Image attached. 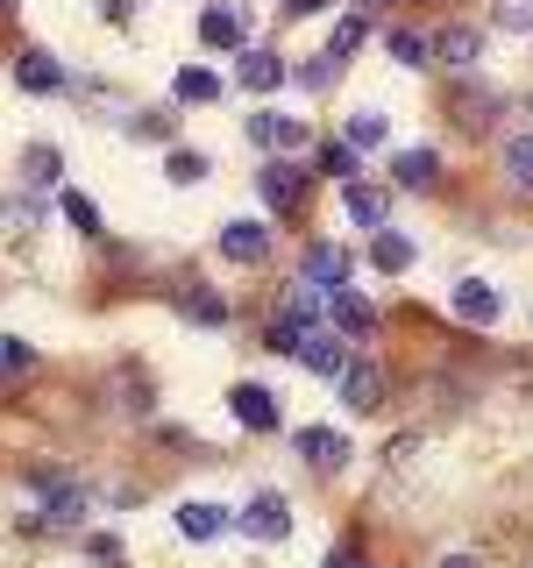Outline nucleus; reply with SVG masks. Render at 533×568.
Returning <instances> with one entry per match:
<instances>
[{"mask_svg": "<svg viewBox=\"0 0 533 568\" xmlns=\"http://www.w3.org/2000/svg\"><path fill=\"white\" fill-rule=\"evenodd\" d=\"M328 306H334V334H342V342H355V334L378 327V306H370L363 292H349V284H342V292H328Z\"/></svg>", "mask_w": 533, "mask_h": 568, "instance_id": "nucleus-8", "label": "nucleus"}, {"mask_svg": "<svg viewBox=\"0 0 533 568\" xmlns=\"http://www.w3.org/2000/svg\"><path fill=\"white\" fill-rule=\"evenodd\" d=\"M434 50H441V64H455V71H470L476 58H484V36H476L470 22H449L434 36Z\"/></svg>", "mask_w": 533, "mask_h": 568, "instance_id": "nucleus-11", "label": "nucleus"}, {"mask_svg": "<svg viewBox=\"0 0 533 568\" xmlns=\"http://www.w3.org/2000/svg\"><path fill=\"white\" fill-rule=\"evenodd\" d=\"M235 79H242V93H278V85L292 79V64H284L278 50H242V71H235Z\"/></svg>", "mask_w": 533, "mask_h": 568, "instance_id": "nucleus-7", "label": "nucleus"}, {"mask_svg": "<svg viewBox=\"0 0 533 568\" xmlns=\"http://www.w3.org/2000/svg\"><path fill=\"white\" fill-rule=\"evenodd\" d=\"M455 320L491 327V320H497V292H491V284H476V277H462V284H455Z\"/></svg>", "mask_w": 533, "mask_h": 568, "instance_id": "nucleus-15", "label": "nucleus"}, {"mask_svg": "<svg viewBox=\"0 0 533 568\" xmlns=\"http://www.w3.org/2000/svg\"><path fill=\"white\" fill-rule=\"evenodd\" d=\"M299 363L320 369V377H342L349 369V342L334 327H306V342H299Z\"/></svg>", "mask_w": 533, "mask_h": 568, "instance_id": "nucleus-3", "label": "nucleus"}, {"mask_svg": "<svg viewBox=\"0 0 533 568\" xmlns=\"http://www.w3.org/2000/svg\"><path fill=\"white\" fill-rule=\"evenodd\" d=\"M391 58H399L405 71H420L426 58H434V36H420V29H391Z\"/></svg>", "mask_w": 533, "mask_h": 568, "instance_id": "nucleus-22", "label": "nucleus"}, {"mask_svg": "<svg viewBox=\"0 0 533 568\" xmlns=\"http://www.w3.org/2000/svg\"><path fill=\"white\" fill-rule=\"evenodd\" d=\"M491 106H497L491 93H462V100H455V129H470V135L491 129Z\"/></svg>", "mask_w": 533, "mask_h": 568, "instance_id": "nucleus-24", "label": "nucleus"}, {"mask_svg": "<svg viewBox=\"0 0 533 568\" xmlns=\"http://www.w3.org/2000/svg\"><path fill=\"white\" fill-rule=\"evenodd\" d=\"M235 519H228L221 505H178V532H185V540H213V532H228Z\"/></svg>", "mask_w": 533, "mask_h": 568, "instance_id": "nucleus-17", "label": "nucleus"}, {"mask_svg": "<svg viewBox=\"0 0 533 568\" xmlns=\"http://www.w3.org/2000/svg\"><path fill=\"white\" fill-rule=\"evenodd\" d=\"M228 413H235L249 434H271V426H278V398L263 384H235V390H228Z\"/></svg>", "mask_w": 533, "mask_h": 568, "instance_id": "nucleus-6", "label": "nucleus"}, {"mask_svg": "<svg viewBox=\"0 0 533 568\" xmlns=\"http://www.w3.org/2000/svg\"><path fill=\"white\" fill-rule=\"evenodd\" d=\"M164 178H171V185H200V178H207V156L200 150H171L164 156Z\"/></svg>", "mask_w": 533, "mask_h": 568, "instance_id": "nucleus-26", "label": "nucleus"}, {"mask_svg": "<svg viewBox=\"0 0 533 568\" xmlns=\"http://www.w3.org/2000/svg\"><path fill=\"white\" fill-rule=\"evenodd\" d=\"M263 248H271V235H263L257 221H228V227H221V256H228V263H257Z\"/></svg>", "mask_w": 533, "mask_h": 568, "instance_id": "nucleus-16", "label": "nucleus"}, {"mask_svg": "<svg viewBox=\"0 0 533 568\" xmlns=\"http://www.w3.org/2000/svg\"><path fill=\"white\" fill-rule=\"evenodd\" d=\"M370 263H378L384 277L413 271V235H399V227H378V235H370Z\"/></svg>", "mask_w": 533, "mask_h": 568, "instance_id": "nucleus-13", "label": "nucleus"}, {"mask_svg": "<svg viewBox=\"0 0 533 568\" xmlns=\"http://www.w3.org/2000/svg\"><path fill=\"white\" fill-rule=\"evenodd\" d=\"M29 363H36V348L22 334H8V342H0V377H8V369H29Z\"/></svg>", "mask_w": 533, "mask_h": 568, "instance_id": "nucleus-34", "label": "nucleus"}, {"mask_svg": "<svg viewBox=\"0 0 533 568\" xmlns=\"http://www.w3.org/2000/svg\"><path fill=\"white\" fill-rule=\"evenodd\" d=\"M200 36H207V50H242V22L228 8H207L200 14Z\"/></svg>", "mask_w": 533, "mask_h": 568, "instance_id": "nucleus-18", "label": "nucleus"}, {"mask_svg": "<svg viewBox=\"0 0 533 568\" xmlns=\"http://www.w3.org/2000/svg\"><path fill=\"white\" fill-rule=\"evenodd\" d=\"M58 171H64V156L50 150V142H29V150H22V178H29V185H58Z\"/></svg>", "mask_w": 533, "mask_h": 568, "instance_id": "nucleus-19", "label": "nucleus"}, {"mask_svg": "<svg viewBox=\"0 0 533 568\" xmlns=\"http://www.w3.org/2000/svg\"><path fill=\"white\" fill-rule=\"evenodd\" d=\"M235 526H242V532H257V540H284V532H292V505H284L278 490H257Z\"/></svg>", "mask_w": 533, "mask_h": 568, "instance_id": "nucleus-1", "label": "nucleus"}, {"mask_svg": "<svg viewBox=\"0 0 533 568\" xmlns=\"http://www.w3.org/2000/svg\"><path fill=\"white\" fill-rule=\"evenodd\" d=\"M129 8H135V0H107V14H114V22H129Z\"/></svg>", "mask_w": 533, "mask_h": 568, "instance_id": "nucleus-37", "label": "nucleus"}, {"mask_svg": "<svg viewBox=\"0 0 533 568\" xmlns=\"http://www.w3.org/2000/svg\"><path fill=\"white\" fill-rule=\"evenodd\" d=\"M129 135H142V142H164V135H171V114H135V121H129Z\"/></svg>", "mask_w": 533, "mask_h": 568, "instance_id": "nucleus-35", "label": "nucleus"}, {"mask_svg": "<svg viewBox=\"0 0 533 568\" xmlns=\"http://www.w3.org/2000/svg\"><path fill=\"white\" fill-rule=\"evenodd\" d=\"M14 85H22V93H58L64 71H58L50 50H22V58H14Z\"/></svg>", "mask_w": 533, "mask_h": 568, "instance_id": "nucleus-10", "label": "nucleus"}, {"mask_svg": "<svg viewBox=\"0 0 533 568\" xmlns=\"http://www.w3.org/2000/svg\"><path fill=\"white\" fill-rule=\"evenodd\" d=\"M342 206H349V221H355V227H370V235H378L391 200H384L378 185H363V178H349V185H342Z\"/></svg>", "mask_w": 533, "mask_h": 568, "instance_id": "nucleus-12", "label": "nucleus"}, {"mask_svg": "<svg viewBox=\"0 0 533 568\" xmlns=\"http://www.w3.org/2000/svg\"><path fill=\"white\" fill-rule=\"evenodd\" d=\"M363 8H378V0H363Z\"/></svg>", "mask_w": 533, "mask_h": 568, "instance_id": "nucleus-40", "label": "nucleus"}, {"mask_svg": "<svg viewBox=\"0 0 533 568\" xmlns=\"http://www.w3.org/2000/svg\"><path fill=\"white\" fill-rule=\"evenodd\" d=\"M257 192H263V206H271V213H292L299 192H306V171H299V164H263L257 171Z\"/></svg>", "mask_w": 533, "mask_h": 568, "instance_id": "nucleus-5", "label": "nucleus"}, {"mask_svg": "<svg viewBox=\"0 0 533 568\" xmlns=\"http://www.w3.org/2000/svg\"><path fill=\"white\" fill-rule=\"evenodd\" d=\"M491 22H497V29H512V36H526V29H533V0H505Z\"/></svg>", "mask_w": 533, "mask_h": 568, "instance_id": "nucleus-33", "label": "nucleus"}, {"mask_svg": "<svg viewBox=\"0 0 533 568\" xmlns=\"http://www.w3.org/2000/svg\"><path fill=\"white\" fill-rule=\"evenodd\" d=\"M505 178H512L520 192H533V135H512V142H505Z\"/></svg>", "mask_w": 533, "mask_h": 568, "instance_id": "nucleus-23", "label": "nucleus"}, {"mask_svg": "<svg viewBox=\"0 0 533 568\" xmlns=\"http://www.w3.org/2000/svg\"><path fill=\"white\" fill-rule=\"evenodd\" d=\"M271 142H278V150H306V121H299V114H278L271 121Z\"/></svg>", "mask_w": 533, "mask_h": 568, "instance_id": "nucleus-32", "label": "nucleus"}, {"mask_svg": "<svg viewBox=\"0 0 533 568\" xmlns=\"http://www.w3.org/2000/svg\"><path fill=\"white\" fill-rule=\"evenodd\" d=\"M441 568H476V561H470V555H449V561H441Z\"/></svg>", "mask_w": 533, "mask_h": 568, "instance_id": "nucleus-38", "label": "nucleus"}, {"mask_svg": "<svg viewBox=\"0 0 533 568\" xmlns=\"http://www.w3.org/2000/svg\"><path fill=\"white\" fill-rule=\"evenodd\" d=\"M320 171L349 185V178H355V142H328V150H320Z\"/></svg>", "mask_w": 533, "mask_h": 568, "instance_id": "nucleus-30", "label": "nucleus"}, {"mask_svg": "<svg viewBox=\"0 0 533 568\" xmlns=\"http://www.w3.org/2000/svg\"><path fill=\"white\" fill-rule=\"evenodd\" d=\"M342 405H349V413H378V405H384V369H378V363H355V355H349V369H342Z\"/></svg>", "mask_w": 533, "mask_h": 568, "instance_id": "nucleus-4", "label": "nucleus"}, {"mask_svg": "<svg viewBox=\"0 0 533 568\" xmlns=\"http://www.w3.org/2000/svg\"><path fill=\"white\" fill-rule=\"evenodd\" d=\"M185 313L200 320V327H221V320H228V306H221L213 292H185Z\"/></svg>", "mask_w": 533, "mask_h": 568, "instance_id": "nucleus-31", "label": "nucleus"}, {"mask_svg": "<svg viewBox=\"0 0 533 568\" xmlns=\"http://www.w3.org/2000/svg\"><path fill=\"white\" fill-rule=\"evenodd\" d=\"M328 568H355V561H349V555H328Z\"/></svg>", "mask_w": 533, "mask_h": 568, "instance_id": "nucleus-39", "label": "nucleus"}, {"mask_svg": "<svg viewBox=\"0 0 533 568\" xmlns=\"http://www.w3.org/2000/svg\"><path fill=\"white\" fill-rule=\"evenodd\" d=\"M299 277L320 284V292H342V284H349V248H334V242H306V263H299Z\"/></svg>", "mask_w": 533, "mask_h": 568, "instance_id": "nucleus-2", "label": "nucleus"}, {"mask_svg": "<svg viewBox=\"0 0 533 568\" xmlns=\"http://www.w3.org/2000/svg\"><path fill=\"white\" fill-rule=\"evenodd\" d=\"M64 221L79 227V235H100V206L86 200V192H64Z\"/></svg>", "mask_w": 533, "mask_h": 568, "instance_id": "nucleus-29", "label": "nucleus"}, {"mask_svg": "<svg viewBox=\"0 0 533 568\" xmlns=\"http://www.w3.org/2000/svg\"><path fill=\"white\" fill-rule=\"evenodd\" d=\"M334 71H342V64H334V58H328V50H320V58H313V64H292V79H299V85H306V93H328V85H334Z\"/></svg>", "mask_w": 533, "mask_h": 568, "instance_id": "nucleus-27", "label": "nucleus"}, {"mask_svg": "<svg viewBox=\"0 0 533 568\" xmlns=\"http://www.w3.org/2000/svg\"><path fill=\"white\" fill-rule=\"evenodd\" d=\"M391 178H399L405 192H426L441 178V156L434 150H399V156H391Z\"/></svg>", "mask_w": 533, "mask_h": 568, "instance_id": "nucleus-14", "label": "nucleus"}, {"mask_svg": "<svg viewBox=\"0 0 533 568\" xmlns=\"http://www.w3.org/2000/svg\"><path fill=\"white\" fill-rule=\"evenodd\" d=\"M384 135H391L384 114H370V106H363V114H349V142H355V150H378Z\"/></svg>", "mask_w": 533, "mask_h": 568, "instance_id": "nucleus-25", "label": "nucleus"}, {"mask_svg": "<svg viewBox=\"0 0 533 568\" xmlns=\"http://www.w3.org/2000/svg\"><path fill=\"white\" fill-rule=\"evenodd\" d=\"M278 320H292V327H313V320H320V284L299 277L292 292H284V313H278Z\"/></svg>", "mask_w": 533, "mask_h": 568, "instance_id": "nucleus-21", "label": "nucleus"}, {"mask_svg": "<svg viewBox=\"0 0 533 568\" xmlns=\"http://www.w3.org/2000/svg\"><path fill=\"white\" fill-rule=\"evenodd\" d=\"M363 36H370V14H363V8H355V14H342V22H334V36H328V58L342 64L349 50H363Z\"/></svg>", "mask_w": 533, "mask_h": 568, "instance_id": "nucleus-20", "label": "nucleus"}, {"mask_svg": "<svg viewBox=\"0 0 533 568\" xmlns=\"http://www.w3.org/2000/svg\"><path fill=\"white\" fill-rule=\"evenodd\" d=\"M213 93H221V79H213V71H200V64L178 71V100H213Z\"/></svg>", "mask_w": 533, "mask_h": 568, "instance_id": "nucleus-28", "label": "nucleus"}, {"mask_svg": "<svg viewBox=\"0 0 533 568\" xmlns=\"http://www.w3.org/2000/svg\"><path fill=\"white\" fill-rule=\"evenodd\" d=\"M299 455H306L313 462V469H342V462H349V440L342 434H334V426H299Z\"/></svg>", "mask_w": 533, "mask_h": 568, "instance_id": "nucleus-9", "label": "nucleus"}, {"mask_svg": "<svg viewBox=\"0 0 533 568\" xmlns=\"http://www.w3.org/2000/svg\"><path fill=\"white\" fill-rule=\"evenodd\" d=\"M320 8H334V0H284V22H306V14H320Z\"/></svg>", "mask_w": 533, "mask_h": 568, "instance_id": "nucleus-36", "label": "nucleus"}]
</instances>
